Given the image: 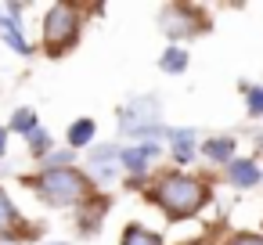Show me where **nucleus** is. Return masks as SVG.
<instances>
[{
	"label": "nucleus",
	"instance_id": "f257e3e1",
	"mask_svg": "<svg viewBox=\"0 0 263 245\" xmlns=\"http://www.w3.org/2000/svg\"><path fill=\"white\" fill-rule=\"evenodd\" d=\"M144 198L162 209L166 220H191L213 202V180L184 169H166L144 187Z\"/></svg>",
	"mask_w": 263,
	"mask_h": 245
},
{
	"label": "nucleus",
	"instance_id": "f03ea898",
	"mask_svg": "<svg viewBox=\"0 0 263 245\" xmlns=\"http://www.w3.org/2000/svg\"><path fill=\"white\" fill-rule=\"evenodd\" d=\"M26 187H33V195L51 205V209H83L98 191V184L90 180L87 169L80 166H62V169H36L33 177H22Z\"/></svg>",
	"mask_w": 263,
	"mask_h": 245
},
{
	"label": "nucleus",
	"instance_id": "7ed1b4c3",
	"mask_svg": "<svg viewBox=\"0 0 263 245\" xmlns=\"http://www.w3.org/2000/svg\"><path fill=\"white\" fill-rule=\"evenodd\" d=\"M83 36V8L72 0H58L44 11L40 22V47L47 58H65Z\"/></svg>",
	"mask_w": 263,
	"mask_h": 245
},
{
	"label": "nucleus",
	"instance_id": "20e7f679",
	"mask_svg": "<svg viewBox=\"0 0 263 245\" xmlns=\"http://www.w3.org/2000/svg\"><path fill=\"white\" fill-rule=\"evenodd\" d=\"M116 123H119V134L130 137V141H155V137H170V130L162 126V105L155 94H141L134 101H126L119 112H116Z\"/></svg>",
	"mask_w": 263,
	"mask_h": 245
},
{
	"label": "nucleus",
	"instance_id": "39448f33",
	"mask_svg": "<svg viewBox=\"0 0 263 245\" xmlns=\"http://www.w3.org/2000/svg\"><path fill=\"white\" fill-rule=\"evenodd\" d=\"M159 29L170 36V44H180L184 40H195V36H205L213 26H209V15L195 4H166L162 15H159Z\"/></svg>",
	"mask_w": 263,
	"mask_h": 245
},
{
	"label": "nucleus",
	"instance_id": "423d86ee",
	"mask_svg": "<svg viewBox=\"0 0 263 245\" xmlns=\"http://www.w3.org/2000/svg\"><path fill=\"white\" fill-rule=\"evenodd\" d=\"M162 155V148L155 141H141V144H123V155H119V166L126 169V187H141L144 177H148V166ZM148 187V184H144Z\"/></svg>",
	"mask_w": 263,
	"mask_h": 245
},
{
	"label": "nucleus",
	"instance_id": "0eeeda50",
	"mask_svg": "<svg viewBox=\"0 0 263 245\" xmlns=\"http://www.w3.org/2000/svg\"><path fill=\"white\" fill-rule=\"evenodd\" d=\"M223 177H227V184L234 191H252V187L263 184V166L256 159H249V155H238V159H231L223 166Z\"/></svg>",
	"mask_w": 263,
	"mask_h": 245
},
{
	"label": "nucleus",
	"instance_id": "6e6552de",
	"mask_svg": "<svg viewBox=\"0 0 263 245\" xmlns=\"http://www.w3.org/2000/svg\"><path fill=\"white\" fill-rule=\"evenodd\" d=\"M18 227H26V223H22V213H18L15 198L4 191V184H0V241H4L8 234H26V238H40V234H44V223H36L33 234H29V231H18Z\"/></svg>",
	"mask_w": 263,
	"mask_h": 245
},
{
	"label": "nucleus",
	"instance_id": "1a4fd4ad",
	"mask_svg": "<svg viewBox=\"0 0 263 245\" xmlns=\"http://www.w3.org/2000/svg\"><path fill=\"white\" fill-rule=\"evenodd\" d=\"M198 144H202L198 130H191V126H173L170 130V155H173V162L180 169L191 166V159L198 155Z\"/></svg>",
	"mask_w": 263,
	"mask_h": 245
},
{
	"label": "nucleus",
	"instance_id": "9d476101",
	"mask_svg": "<svg viewBox=\"0 0 263 245\" xmlns=\"http://www.w3.org/2000/svg\"><path fill=\"white\" fill-rule=\"evenodd\" d=\"M198 155H202L205 162H213V166H227L231 159H238V137H231V134L205 137V141L198 144Z\"/></svg>",
	"mask_w": 263,
	"mask_h": 245
},
{
	"label": "nucleus",
	"instance_id": "9b49d317",
	"mask_svg": "<svg viewBox=\"0 0 263 245\" xmlns=\"http://www.w3.org/2000/svg\"><path fill=\"white\" fill-rule=\"evenodd\" d=\"M94 137H98V123H94L90 116H80V119H72L69 130H65V148H72V152H90V148H94Z\"/></svg>",
	"mask_w": 263,
	"mask_h": 245
},
{
	"label": "nucleus",
	"instance_id": "f8f14e48",
	"mask_svg": "<svg viewBox=\"0 0 263 245\" xmlns=\"http://www.w3.org/2000/svg\"><path fill=\"white\" fill-rule=\"evenodd\" d=\"M0 36H4V44H8L15 54H22V58H33V47H29L26 33H22V22H18V18H11L8 11H0Z\"/></svg>",
	"mask_w": 263,
	"mask_h": 245
},
{
	"label": "nucleus",
	"instance_id": "ddd939ff",
	"mask_svg": "<svg viewBox=\"0 0 263 245\" xmlns=\"http://www.w3.org/2000/svg\"><path fill=\"white\" fill-rule=\"evenodd\" d=\"M187 65H191V54H187V47H180V44H170V47L159 54V69H162L166 76H180V72H187Z\"/></svg>",
	"mask_w": 263,
	"mask_h": 245
},
{
	"label": "nucleus",
	"instance_id": "4468645a",
	"mask_svg": "<svg viewBox=\"0 0 263 245\" xmlns=\"http://www.w3.org/2000/svg\"><path fill=\"white\" fill-rule=\"evenodd\" d=\"M119 245H162V234L144 223H126L119 234Z\"/></svg>",
	"mask_w": 263,
	"mask_h": 245
},
{
	"label": "nucleus",
	"instance_id": "2eb2a0df",
	"mask_svg": "<svg viewBox=\"0 0 263 245\" xmlns=\"http://www.w3.org/2000/svg\"><path fill=\"white\" fill-rule=\"evenodd\" d=\"M33 130H40V116L33 108H15L11 119H8V134H18V137H29Z\"/></svg>",
	"mask_w": 263,
	"mask_h": 245
},
{
	"label": "nucleus",
	"instance_id": "dca6fc26",
	"mask_svg": "<svg viewBox=\"0 0 263 245\" xmlns=\"http://www.w3.org/2000/svg\"><path fill=\"white\" fill-rule=\"evenodd\" d=\"M26 148H29V155H33L36 162H44V159L54 152V137H51V134L40 126V130H33V134L26 137Z\"/></svg>",
	"mask_w": 263,
	"mask_h": 245
},
{
	"label": "nucleus",
	"instance_id": "f3484780",
	"mask_svg": "<svg viewBox=\"0 0 263 245\" xmlns=\"http://www.w3.org/2000/svg\"><path fill=\"white\" fill-rule=\"evenodd\" d=\"M241 94H245V116L263 119V83H245L241 80Z\"/></svg>",
	"mask_w": 263,
	"mask_h": 245
},
{
	"label": "nucleus",
	"instance_id": "a211bd4d",
	"mask_svg": "<svg viewBox=\"0 0 263 245\" xmlns=\"http://www.w3.org/2000/svg\"><path fill=\"white\" fill-rule=\"evenodd\" d=\"M119 155H123V144H94L90 148V166H119Z\"/></svg>",
	"mask_w": 263,
	"mask_h": 245
},
{
	"label": "nucleus",
	"instance_id": "6ab92c4d",
	"mask_svg": "<svg viewBox=\"0 0 263 245\" xmlns=\"http://www.w3.org/2000/svg\"><path fill=\"white\" fill-rule=\"evenodd\" d=\"M62 166H76V152L72 148H54L44 159V169H62Z\"/></svg>",
	"mask_w": 263,
	"mask_h": 245
},
{
	"label": "nucleus",
	"instance_id": "aec40b11",
	"mask_svg": "<svg viewBox=\"0 0 263 245\" xmlns=\"http://www.w3.org/2000/svg\"><path fill=\"white\" fill-rule=\"evenodd\" d=\"M220 245H263V234H256V231H234Z\"/></svg>",
	"mask_w": 263,
	"mask_h": 245
},
{
	"label": "nucleus",
	"instance_id": "412c9836",
	"mask_svg": "<svg viewBox=\"0 0 263 245\" xmlns=\"http://www.w3.org/2000/svg\"><path fill=\"white\" fill-rule=\"evenodd\" d=\"M26 8H29V4H4V11H8L11 18H22V15H26Z\"/></svg>",
	"mask_w": 263,
	"mask_h": 245
},
{
	"label": "nucleus",
	"instance_id": "4be33fe9",
	"mask_svg": "<svg viewBox=\"0 0 263 245\" xmlns=\"http://www.w3.org/2000/svg\"><path fill=\"white\" fill-rule=\"evenodd\" d=\"M8 137H11V134H8V126H0V159L8 155Z\"/></svg>",
	"mask_w": 263,
	"mask_h": 245
},
{
	"label": "nucleus",
	"instance_id": "5701e85b",
	"mask_svg": "<svg viewBox=\"0 0 263 245\" xmlns=\"http://www.w3.org/2000/svg\"><path fill=\"white\" fill-rule=\"evenodd\" d=\"M256 155H263V134L256 137Z\"/></svg>",
	"mask_w": 263,
	"mask_h": 245
},
{
	"label": "nucleus",
	"instance_id": "b1692460",
	"mask_svg": "<svg viewBox=\"0 0 263 245\" xmlns=\"http://www.w3.org/2000/svg\"><path fill=\"white\" fill-rule=\"evenodd\" d=\"M187 245H213L209 238H198V241H187Z\"/></svg>",
	"mask_w": 263,
	"mask_h": 245
},
{
	"label": "nucleus",
	"instance_id": "393cba45",
	"mask_svg": "<svg viewBox=\"0 0 263 245\" xmlns=\"http://www.w3.org/2000/svg\"><path fill=\"white\" fill-rule=\"evenodd\" d=\"M51 245H65V241H51Z\"/></svg>",
	"mask_w": 263,
	"mask_h": 245
}]
</instances>
